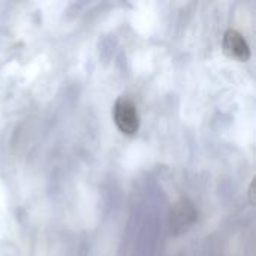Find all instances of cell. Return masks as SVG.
Wrapping results in <instances>:
<instances>
[{"instance_id":"1","label":"cell","mask_w":256,"mask_h":256,"mask_svg":"<svg viewBox=\"0 0 256 256\" xmlns=\"http://www.w3.org/2000/svg\"><path fill=\"white\" fill-rule=\"evenodd\" d=\"M114 122L118 130L128 136H134L140 129V114L136 105L129 98H118L114 104Z\"/></svg>"},{"instance_id":"2","label":"cell","mask_w":256,"mask_h":256,"mask_svg":"<svg viewBox=\"0 0 256 256\" xmlns=\"http://www.w3.org/2000/svg\"><path fill=\"white\" fill-rule=\"evenodd\" d=\"M196 208L188 200H180L174 204L170 213V231L172 236L183 234L196 222Z\"/></svg>"},{"instance_id":"3","label":"cell","mask_w":256,"mask_h":256,"mask_svg":"<svg viewBox=\"0 0 256 256\" xmlns=\"http://www.w3.org/2000/svg\"><path fill=\"white\" fill-rule=\"evenodd\" d=\"M222 46H224V52L238 62H246L250 57V48L248 40L244 39V36L234 28H228L224 34V40H222Z\"/></svg>"},{"instance_id":"4","label":"cell","mask_w":256,"mask_h":256,"mask_svg":"<svg viewBox=\"0 0 256 256\" xmlns=\"http://www.w3.org/2000/svg\"><path fill=\"white\" fill-rule=\"evenodd\" d=\"M249 192H250V202L254 204V202H255V201H254V183L250 184V190H249Z\"/></svg>"}]
</instances>
